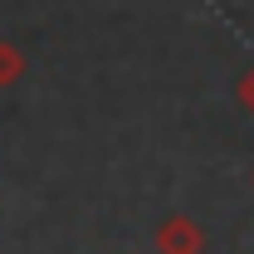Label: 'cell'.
Instances as JSON below:
<instances>
[{"label": "cell", "instance_id": "cell-1", "mask_svg": "<svg viewBox=\"0 0 254 254\" xmlns=\"http://www.w3.org/2000/svg\"><path fill=\"white\" fill-rule=\"evenodd\" d=\"M157 250L161 254H205V230L190 215H171L157 230Z\"/></svg>", "mask_w": 254, "mask_h": 254}, {"label": "cell", "instance_id": "cell-2", "mask_svg": "<svg viewBox=\"0 0 254 254\" xmlns=\"http://www.w3.org/2000/svg\"><path fill=\"white\" fill-rule=\"evenodd\" d=\"M20 73H25V54H20L10 39H0V88L20 83Z\"/></svg>", "mask_w": 254, "mask_h": 254}, {"label": "cell", "instance_id": "cell-3", "mask_svg": "<svg viewBox=\"0 0 254 254\" xmlns=\"http://www.w3.org/2000/svg\"><path fill=\"white\" fill-rule=\"evenodd\" d=\"M235 93H240V103H245V113L254 118V68L245 73V78H240V88H235Z\"/></svg>", "mask_w": 254, "mask_h": 254}]
</instances>
